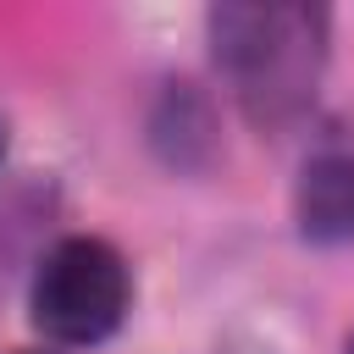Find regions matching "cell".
<instances>
[{
    "instance_id": "2",
    "label": "cell",
    "mask_w": 354,
    "mask_h": 354,
    "mask_svg": "<svg viewBox=\"0 0 354 354\" xmlns=\"http://www.w3.org/2000/svg\"><path fill=\"white\" fill-rule=\"evenodd\" d=\"M127 310H133V271L116 243L88 232H72L55 249H44L28 282V315L61 348L105 343L127 321Z\"/></svg>"
},
{
    "instance_id": "1",
    "label": "cell",
    "mask_w": 354,
    "mask_h": 354,
    "mask_svg": "<svg viewBox=\"0 0 354 354\" xmlns=\"http://www.w3.org/2000/svg\"><path fill=\"white\" fill-rule=\"evenodd\" d=\"M205 33H210L216 72L227 77L238 111L254 127L277 133L310 111L326 72V44H332L326 6L227 0V6H210Z\"/></svg>"
},
{
    "instance_id": "6",
    "label": "cell",
    "mask_w": 354,
    "mask_h": 354,
    "mask_svg": "<svg viewBox=\"0 0 354 354\" xmlns=\"http://www.w3.org/2000/svg\"><path fill=\"white\" fill-rule=\"evenodd\" d=\"M0 155H6V133H0Z\"/></svg>"
},
{
    "instance_id": "5",
    "label": "cell",
    "mask_w": 354,
    "mask_h": 354,
    "mask_svg": "<svg viewBox=\"0 0 354 354\" xmlns=\"http://www.w3.org/2000/svg\"><path fill=\"white\" fill-rule=\"evenodd\" d=\"M343 354H354V332H348V343H343Z\"/></svg>"
},
{
    "instance_id": "4",
    "label": "cell",
    "mask_w": 354,
    "mask_h": 354,
    "mask_svg": "<svg viewBox=\"0 0 354 354\" xmlns=\"http://www.w3.org/2000/svg\"><path fill=\"white\" fill-rule=\"evenodd\" d=\"M155 144L166 149L171 166H199V160H205V149H210V116H205V105L188 94V83H177V88L160 100Z\"/></svg>"
},
{
    "instance_id": "3",
    "label": "cell",
    "mask_w": 354,
    "mask_h": 354,
    "mask_svg": "<svg viewBox=\"0 0 354 354\" xmlns=\"http://www.w3.org/2000/svg\"><path fill=\"white\" fill-rule=\"evenodd\" d=\"M293 227L304 243H354V149H315L293 183Z\"/></svg>"
}]
</instances>
